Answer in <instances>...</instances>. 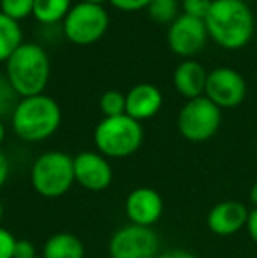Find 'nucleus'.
Returning a JSON list of instances; mask_svg holds the SVG:
<instances>
[{"label": "nucleus", "instance_id": "obj_1", "mask_svg": "<svg viewBox=\"0 0 257 258\" xmlns=\"http://www.w3.org/2000/svg\"><path fill=\"white\" fill-rule=\"evenodd\" d=\"M208 35L226 49H240L254 34V14L241 0H213L204 18Z\"/></svg>", "mask_w": 257, "mask_h": 258}, {"label": "nucleus", "instance_id": "obj_2", "mask_svg": "<svg viewBox=\"0 0 257 258\" xmlns=\"http://www.w3.org/2000/svg\"><path fill=\"white\" fill-rule=\"evenodd\" d=\"M7 81L20 97L41 95L49 79V58L35 42L21 44L6 65Z\"/></svg>", "mask_w": 257, "mask_h": 258}, {"label": "nucleus", "instance_id": "obj_3", "mask_svg": "<svg viewBox=\"0 0 257 258\" xmlns=\"http://www.w3.org/2000/svg\"><path fill=\"white\" fill-rule=\"evenodd\" d=\"M62 121L60 107L52 97L34 95L21 99L13 111V128L27 143H41L59 130Z\"/></svg>", "mask_w": 257, "mask_h": 258}, {"label": "nucleus", "instance_id": "obj_4", "mask_svg": "<svg viewBox=\"0 0 257 258\" xmlns=\"http://www.w3.org/2000/svg\"><path fill=\"white\" fill-rule=\"evenodd\" d=\"M30 183L41 197H62L76 183L72 156L64 151H46L37 156L30 169Z\"/></svg>", "mask_w": 257, "mask_h": 258}, {"label": "nucleus", "instance_id": "obj_5", "mask_svg": "<svg viewBox=\"0 0 257 258\" xmlns=\"http://www.w3.org/2000/svg\"><path fill=\"white\" fill-rule=\"evenodd\" d=\"M93 141L106 158H125L134 155L143 143V126L127 114L104 118L93 132Z\"/></svg>", "mask_w": 257, "mask_h": 258}, {"label": "nucleus", "instance_id": "obj_6", "mask_svg": "<svg viewBox=\"0 0 257 258\" xmlns=\"http://www.w3.org/2000/svg\"><path fill=\"white\" fill-rule=\"evenodd\" d=\"M222 111L208 97L189 100L178 114V130L190 143H204L220 128Z\"/></svg>", "mask_w": 257, "mask_h": 258}, {"label": "nucleus", "instance_id": "obj_7", "mask_svg": "<svg viewBox=\"0 0 257 258\" xmlns=\"http://www.w3.org/2000/svg\"><path fill=\"white\" fill-rule=\"evenodd\" d=\"M110 16L100 4L79 2L71 7L64 20L65 37L74 44H92L99 41L108 30Z\"/></svg>", "mask_w": 257, "mask_h": 258}, {"label": "nucleus", "instance_id": "obj_8", "mask_svg": "<svg viewBox=\"0 0 257 258\" xmlns=\"http://www.w3.org/2000/svg\"><path fill=\"white\" fill-rule=\"evenodd\" d=\"M159 235L153 228L139 225H125L118 228L110 241L111 258H157L159 256Z\"/></svg>", "mask_w": 257, "mask_h": 258}, {"label": "nucleus", "instance_id": "obj_9", "mask_svg": "<svg viewBox=\"0 0 257 258\" xmlns=\"http://www.w3.org/2000/svg\"><path fill=\"white\" fill-rule=\"evenodd\" d=\"M204 97H208L220 109L236 107L247 97V83L243 76L234 69L219 67L208 74Z\"/></svg>", "mask_w": 257, "mask_h": 258}, {"label": "nucleus", "instance_id": "obj_10", "mask_svg": "<svg viewBox=\"0 0 257 258\" xmlns=\"http://www.w3.org/2000/svg\"><path fill=\"white\" fill-rule=\"evenodd\" d=\"M208 30H206L204 20H197V18L187 16L182 14L178 16L168 30V42L173 53L178 56L190 58L197 54L204 48L206 39H208Z\"/></svg>", "mask_w": 257, "mask_h": 258}, {"label": "nucleus", "instance_id": "obj_11", "mask_svg": "<svg viewBox=\"0 0 257 258\" xmlns=\"http://www.w3.org/2000/svg\"><path fill=\"white\" fill-rule=\"evenodd\" d=\"M74 181L88 191H104L111 186L113 167L104 155L95 151H83L72 158Z\"/></svg>", "mask_w": 257, "mask_h": 258}, {"label": "nucleus", "instance_id": "obj_12", "mask_svg": "<svg viewBox=\"0 0 257 258\" xmlns=\"http://www.w3.org/2000/svg\"><path fill=\"white\" fill-rule=\"evenodd\" d=\"M164 213V201L153 188L139 186L125 199V214L132 225L151 228Z\"/></svg>", "mask_w": 257, "mask_h": 258}, {"label": "nucleus", "instance_id": "obj_13", "mask_svg": "<svg viewBox=\"0 0 257 258\" xmlns=\"http://www.w3.org/2000/svg\"><path fill=\"white\" fill-rule=\"evenodd\" d=\"M250 211L240 201H222L210 209L206 225L215 235L227 237L247 227Z\"/></svg>", "mask_w": 257, "mask_h": 258}, {"label": "nucleus", "instance_id": "obj_14", "mask_svg": "<svg viewBox=\"0 0 257 258\" xmlns=\"http://www.w3.org/2000/svg\"><path fill=\"white\" fill-rule=\"evenodd\" d=\"M162 107V93L150 83L136 85L125 95V114L136 121H143L155 116Z\"/></svg>", "mask_w": 257, "mask_h": 258}, {"label": "nucleus", "instance_id": "obj_15", "mask_svg": "<svg viewBox=\"0 0 257 258\" xmlns=\"http://www.w3.org/2000/svg\"><path fill=\"white\" fill-rule=\"evenodd\" d=\"M206 79H208V74H206L204 67L195 60L182 61L173 76L178 93H182L189 100L202 97L206 88Z\"/></svg>", "mask_w": 257, "mask_h": 258}, {"label": "nucleus", "instance_id": "obj_16", "mask_svg": "<svg viewBox=\"0 0 257 258\" xmlns=\"http://www.w3.org/2000/svg\"><path fill=\"white\" fill-rule=\"evenodd\" d=\"M42 258H85V246L78 235L59 232L44 242Z\"/></svg>", "mask_w": 257, "mask_h": 258}, {"label": "nucleus", "instance_id": "obj_17", "mask_svg": "<svg viewBox=\"0 0 257 258\" xmlns=\"http://www.w3.org/2000/svg\"><path fill=\"white\" fill-rule=\"evenodd\" d=\"M21 46V28L18 21L0 13V61L9 56Z\"/></svg>", "mask_w": 257, "mask_h": 258}, {"label": "nucleus", "instance_id": "obj_18", "mask_svg": "<svg viewBox=\"0 0 257 258\" xmlns=\"http://www.w3.org/2000/svg\"><path fill=\"white\" fill-rule=\"evenodd\" d=\"M71 11V0H34V16L37 21L52 25L60 21Z\"/></svg>", "mask_w": 257, "mask_h": 258}, {"label": "nucleus", "instance_id": "obj_19", "mask_svg": "<svg viewBox=\"0 0 257 258\" xmlns=\"http://www.w3.org/2000/svg\"><path fill=\"white\" fill-rule=\"evenodd\" d=\"M146 9L157 23H173L178 18V0H150Z\"/></svg>", "mask_w": 257, "mask_h": 258}, {"label": "nucleus", "instance_id": "obj_20", "mask_svg": "<svg viewBox=\"0 0 257 258\" xmlns=\"http://www.w3.org/2000/svg\"><path fill=\"white\" fill-rule=\"evenodd\" d=\"M100 111L106 118L125 114V95L118 90H108L100 97Z\"/></svg>", "mask_w": 257, "mask_h": 258}, {"label": "nucleus", "instance_id": "obj_21", "mask_svg": "<svg viewBox=\"0 0 257 258\" xmlns=\"http://www.w3.org/2000/svg\"><path fill=\"white\" fill-rule=\"evenodd\" d=\"M0 13L14 21L23 20L34 13V0H0Z\"/></svg>", "mask_w": 257, "mask_h": 258}, {"label": "nucleus", "instance_id": "obj_22", "mask_svg": "<svg viewBox=\"0 0 257 258\" xmlns=\"http://www.w3.org/2000/svg\"><path fill=\"white\" fill-rule=\"evenodd\" d=\"M16 95L18 93L13 90V86L7 81V78L4 79L2 76H0V116H4V114L13 116V111L18 105Z\"/></svg>", "mask_w": 257, "mask_h": 258}, {"label": "nucleus", "instance_id": "obj_23", "mask_svg": "<svg viewBox=\"0 0 257 258\" xmlns=\"http://www.w3.org/2000/svg\"><path fill=\"white\" fill-rule=\"evenodd\" d=\"M213 0H183V11L187 16L197 18V20H204L210 13V7H212Z\"/></svg>", "mask_w": 257, "mask_h": 258}, {"label": "nucleus", "instance_id": "obj_24", "mask_svg": "<svg viewBox=\"0 0 257 258\" xmlns=\"http://www.w3.org/2000/svg\"><path fill=\"white\" fill-rule=\"evenodd\" d=\"M16 237L7 228L0 227V258H13Z\"/></svg>", "mask_w": 257, "mask_h": 258}, {"label": "nucleus", "instance_id": "obj_25", "mask_svg": "<svg viewBox=\"0 0 257 258\" xmlns=\"http://www.w3.org/2000/svg\"><path fill=\"white\" fill-rule=\"evenodd\" d=\"M37 256V248L32 241L28 239H16L14 244L13 258H35Z\"/></svg>", "mask_w": 257, "mask_h": 258}, {"label": "nucleus", "instance_id": "obj_26", "mask_svg": "<svg viewBox=\"0 0 257 258\" xmlns=\"http://www.w3.org/2000/svg\"><path fill=\"white\" fill-rule=\"evenodd\" d=\"M111 6L122 11H139L143 7H148L150 0H110Z\"/></svg>", "mask_w": 257, "mask_h": 258}, {"label": "nucleus", "instance_id": "obj_27", "mask_svg": "<svg viewBox=\"0 0 257 258\" xmlns=\"http://www.w3.org/2000/svg\"><path fill=\"white\" fill-rule=\"evenodd\" d=\"M157 258H197V256H195L192 251H189V249L173 248V249H168V251L159 253Z\"/></svg>", "mask_w": 257, "mask_h": 258}, {"label": "nucleus", "instance_id": "obj_28", "mask_svg": "<svg viewBox=\"0 0 257 258\" xmlns=\"http://www.w3.org/2000/svg\"><path fill=\"white\" fill-rule=\"evenodd\" d=\"M9 172H11L9 158L0 151V188L7 183V179H9Z\"/></svg>", "mask_w": 257, "mask_h": 258}, {"label": "nucleus", "instance_id": "obj_29", "mask_svg": "<svg viewBox=\"0 0 257 258\" xmlns=\"http://www.w3.org/2000/svg\"><path fill=\"white\" fill-rule=\"evenodd\" d=\"M247 232L250 235V239L257 244V209H252L248 214V221H247Z\"/></svg>", "mask_w": 257, "mask_h": 258}, {"label": "nucleus", "instance_id": "obj_30", "mask_svg": "<svg viewBox=\"0 0 257 258\" xmlns=\"http://www.w3.org/2000/svg\"><path fill=\"white\" fill-rule=\"evenodd\" d=\"M248 199H250L252 206H254V209H257V181L254 184H252L250 191H248Z\"/></svg>", "mask_w": 257, "mask_h": 258}, {"label": "nucleus", "instance_id": "obj_31", "mask_svg": "<svg viewBox=\"0 0 257 258\" xmlns=\"http://www.w3.org/2000/svg\"><path fill=\"white\" fill-rule=\"evenodd\" d=\"M4 139H6V126H4V123L0 121V144H2Z\"/></svg>", "mask_w": 257, "mask_h": 258}, {"label": "nucleus", "instance_id": "obj_32", "mask_svg": "<svg viewBox=\"0 0 257 258\" xmlns=\"http://www.w3.org/2000/svg\"><path fill=\"white\" fill-rule=\"evenodd\" d=\"M81 2H88V4H102L104 0H81Z\"/></svg>", "mask_w": 257, "mask_h": 258}, {"label": "nucleus", "instance_id": "obj_33", "mask_svg": "<svg viewBox=\"0 0 257 258\" xmlns=\"http://www.w3.org/2000/svg\"><path fill=\"white\" fill-rule=\"evenodd\" d=\"M4 218V206H2V201H0V221H2Z\"/></svg>", "mask_w": 257, "mask_h": 258}, {"label": "nucleus", "instance_id": "obj_34", "mask_svg": "<svg viewBox=\"0 0 257 258\" xmlns=\"http://www.w3.org/2000/svg\"><path fill=\"white\" fill-rule=\"evenodd\" d=\"M241 2H252V0H241Z\"/></svg>", "mask_w": 257, "mask_h": 258}, {"label": "nucleus", "instance_id": "obj_35", "mask_svg": "<svg viewBox=\"0 0 257 258\" xmlns=\"http://www.w3.org/2000/svg\"><path fill=\"white\" fill-rule=\"evenodd\" d=\"M35 258H41V256H35Z\"/></svg>", "mask_w": 257, "mask_h": 258}]
</instances>
